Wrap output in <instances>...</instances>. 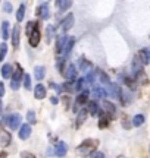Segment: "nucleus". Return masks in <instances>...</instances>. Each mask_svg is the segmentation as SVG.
Here are the masks:
<instances>
[{"mask_svg": "<svg viewBox=\"0 0 150 158\" xmlns=\"http://www.w3.org/2000/svg\"><path fill=\"white\" fill-rule=\"evenodd\" d=\"M11 75H12V64L6 63V64L2 66V76L5 79H7V78H11Z\"/></svg>", "mask_w": 150, "mask_h": 158, "instance_id": "21", "label": "nucleus"}, {"mask_svg": "<svg viewBox=\"0 0 150 158\" xmlns=\"http://www.w3.org/2000/svg\"><path fill=\"white\" fill-rule=\"evenodd\" d=\"M12 142V135L6 130H0V147H9Z\"/></svg>", "mask_w": 150, "mask_h": 158, "instance_id": "5", "label": "nucleus"}, {"mask_svg": "<svg viewBox=\"0 0 150 158\" xmlns=\"http://www.w3.org/2000/svg\"><path fill=\"white\" fill-rule=\"evenodd\" d=\"M103 107H104V111H106V116L109 114L110 117H115L116 114V107L112 104L110 101H104L103 102Z\"/></svg>", "mask_w": 150, "mask_h": 158, "instance_id": "13", "label": "nucleus"}, {"mask_svg": "<svg viewBox=\"0 0 150 158\" xmlns=\"http://www.w3.org/2000/svg\"><path fill=\"white\" fill-rule=\"evenodd\" d=\"M2 38L5 40H9V22H2Z\"/></svg>", "mask_w": 150, "mask_h": 158, "instance_id": "22", "label": "nucleus"}, {"mask_svg": "<svg viewBox=\"0 0 150 158\" xmlns=\"http://www.w3.org/2000/svg\"><path fill=\"white\" fill-rule=\"evenodd\" d=\"M87 116H88V111H87L86 108H82L80 113H78V117H77V127H80L81 124L86 122V118H87Z\"/></svg>", "mask_w": 150, "mask_h": 158, "instance_id": "18", "label": "nucleus"}, {"mask_svg": "<svg viewBox=\"0 0 150 158\" xmlns=\"http://www.w3.org/2000/svg\"><path fill=\"white\" fill-rule=\"evenodd\" d=\"M22 158H35V157L29 152H22Z\"/></svg>", "mask_w": 150, "mask_h": 158, "instance_id": "42", "label": "nucleus"}, {"mask_svg": "<svg viewBox=\"0 0 150 158\" xmlns=\"http://www.w3.org/2000/svg\"><path fill=\"white\" fill-rule=\"evenodd\" d=\"M6 157H7V154H6V152H2V154H0V158H6Z\"/></svg>", "mask_w": 150, "mask_h": 158, "instance_id": "45", "label": "nucleus"}, {"mask_svg": "<svg viewBox=\"0 0 150 158\" xmlns=\"http://www.w3.org/2000/svg\"><path fill=\"white\" fill-rule=\"evenodd\" d=\"M72 2H74V0H64V2H62V7H60V10H68L71 6H72Z\"/></svg>", "mask_w": 150, "mask_h": 158, "instance_id": "30", "label": "nucleus"}, {"mask_svg": "<svg viewBox=\"0 0 150 158\" xmlns=\"http://www.w3.org/2000/svg\"><path fill=\"white\" fill-rule=\"evenodd\" d=\"M87 81H86V78H81V79H78V82H77V86H75V89H78V91H81L82 88H84V84H86Z\"/></svg>", "mask_w": 150, "mask_h": 158, "instance_id": "31", "label": "nucleus"}, {"mask_svg": "<svg viewBox=\"0 0 150 158\" xmlns=\"http://www.w3.org/2000/svg\"><path fill=\"white\" fill-rule=\"evenodd\" d=\"M143 123H144V116H143V114H137V116H134V118H133L134 126H141Z\"/></svg>", "mask_w": 150, "mask_h": 158, "instance_id": "26", "label": "nucleus"}, {"mask_svg": "<svg viewBox=\"0 0 150 158\" xmlns=\"http://www.w3.org/2000/svg\"><path fill=\"white\" fill-rule=\"evenodd\" d=\"M87 111H88V113H91L93 116H94V114H99V113H100L99 104L96 101H90L88 104H87Z\"/></svg>", "mask_w": 150, "mask_h": 158, "instance_id": "15", "label": "nucleus"}, {"mask_svg": "<svg viewBox=\"0 0 150 158\" xmlns=\"http://www.w3.org/2000/svg\"><path fill=\"white\" fill-rule=\"evenodd\" d=\"M52 37H53V27L49 25V27H47V44L52 41Z\"/></svg>", "mask_w": 150, "mask_h": 158, "instance_id": "35", "label": "nucleus"}, {"mask_svg": "<svg viewBox=\"0 0 150 158\" xmlns=\"http://www.w3.org/2000/svg\"><path fill=\"white\" fill-rule=\"evenodd\" d=\"M118 158H127V157H124V155H119V157H118Z\"/></svg>", "mask_w": 150, "mask_h": 158, "instance_id": "47", "label": "nucleus"}, {"mask_svg": "<svg viewBox=\"0 0 150 158\" xmlns=\"http://www.w3.org/2000/svg\"><path fill=\"white\" fill-rule=\"evenodd\" d=\"M2 107H3V104H2V98H0V111H2Z\"/></svg>", "mask_w": 150, "mask_h": 158, "instance_id": "46", "label": "nucleus"}, {"mask_svg": "<svg viewBox=\"0 0 150 158\" xmlns=\"http://www.w3.org/2000/svg\"><path fill=\"white\" fill-rule=\"evenodd\" d=\"M5 123L7 124V127H9V129H12V130L18 129V127L21 126V114L13 113V114L6 116V117H5Z\"/></svg>", "mask_w": 150, "mask_h": 158, "instance_id": "2", "label": "nucleus"}, {"mask_svg": "<svg viewBox=\"0 0 150 158\" xmlns=\"http://www.w3.org/2000/svg\"><path fill=\"white\" fill-rule=\"evenodd\" d=\"M62 89H64V91H68V92H71V91L74 89V86H72V81H71V82H66V84H64Z\"/></svg>", "mask_w": 150, "mask_h": 158, "instance_id": "36", "label": "nucleus"}, {"mask_svg": "<svg viewBox=\"0 0 150 158\" xmlns=\"http://www.w3.org/2000/svg\"><path fill=\"white\" fill-rule=\"evenodd\" d=\"M27 120H28L29 123H35V113L34 111L29 110L28 113H27Z\"/></svg>", "mask_w": 150, "mask_h": 158, "instance_id": "32", "label": "nucleus"}, {"mask_svg": "<svg viewBox=\"0 0 150 158\" xmlns=\"http://www.w3.org/2000/svg\"><path fill=\"white\" fill-rule=\"evenodd\" d=\"M90 158H104V154L99 152V151H94V152L90 154Z\"/></svg>", "mask_w": 150, "mask_h": 158, "instance_id": "37", "label": "nucleus"}, {"mask_svg": "<svg viewBox=\"0 0 150 158\" xmlns=\"http://www.w3.org/2000/svg\"><path fill=\"white\" fill-rule=\"evenodd\" d=\"M66 40H68L66 35L58 38V41H56V51H58V53H64V47H65V44H66Z\"/></svg>", "mask_w": 150, "mask_h": 158, "instance_id": "17", "label": "nucleus"}, {"mask_svg": "<svg viewBox=\"0 0 150 158\" xmlns=\"http://www.w3.org/2000/svg\"><path fill=\"white\" fill-rule=\"evenodd\" d=\"M66 152H68V145H66L65 142H59L58 145H56V148H55V155L64 157Z\"/></svg>", "mask_w": 150, "mask_h": 158, "instance_id": "11", "label": "nucleus"}, {"mask_svg": "<svg viewBox=\"0 0 150 158\" xmlns=\"http://www.w3.org/2000/svg\"><path fill=\"white\" fill-rule=\"evenodd\" d=\"M139 57L143 64H149L150 63V50L149 48H141L139 53Z\"/></svg>", "mask_w": 150, "mask_h": 158, "instance_id": "12", "label": "nucleus"}, {"mask_svg": "<svg viewBox=\"0 0 150 158\" xmlns=\"http://www.w3.org/2000/svg\"><path fill=\"white\" fill-rule=\"evenodd\" d=\"M24 16H25V5H21L19 9H18V12H16V21L18 22H22Z\"/></svg>", "mask_w": 150, "mask_h": 158, "instance_id": "24", "label": "nucleus"}, {"mask_svg": "<svg viewBox=\"0 0 150 158\" xmlns=\"http://www.w3.org/2000/svg\"><path fill=\"white\" fill-rule=\"evenodd\" d=\"M90 68H91V63L87 62L86 59H80V69L82 70V72H87Z\"/></svg>", "mask_w": 150, "mask_h": 158, "instance_id": "25", "label": "nucleus"}, {"mask_svg": "<svg viewBox=\"0 0 150 158\" xmlns=\"http://www.w3.org/2000/svg\"><path fill=\"white\" fill-rule=\"evenodd\" d=\"M12 81H18V82H21V79L24 78V72H22V68L18 64L16 69H15V72H12Z\"/></svg>", "mask_w": 150, "mask_h": 158, "instance_id": "19", "label": "nucleus"}, {"mask_svg": "<svg viewBox=\"0 0 150 158\" xmlns=\"http://www.w3.org/2000/svg\"><path fill=\"white\" fill-rule=\"evenodd\" d=\"M96 76H99V79H100V82L103 85H109L110 84V79H109V76L104 73V72H102V70H96Z\"/></svg>", "mask_w": 150, "mask_h": 158, "instance_id": "20", "label": "nucleus"}, {"mask_svg": "<svg viewBox=\"0 0 150 158\" xmlns=\"http://www.w3.org/2000/svg\"><path fill=\"white\" fill-rule=\"evenodd\" d=\"M64 75L68 81H74V79L77 78V68H75L74 64H68V68H66V70L64 72Z\"/></svg>", "mask_w": 150, "mask_h": 158, "instance_id": "9", "label": "nucleus"}, {"mask_svg": "<svg viewBox=\"0 0 150 158\" xmlns=\"http://www.w3.org/2000/svg\"><path fill=\"white\" fill-rule=\"evenodd\" d=\"M19 34H21V27L19 25H15L13 29H12V45L18 48L19 47Z\"/></svg>", "mask_w": 150, "mask_h": 158, "instance_id": "6", "label": "nucleus"}, {"mask_svg": "<svg viewBox=\"0 0 150 158\" xmlns=\"http://www.w3.org/2000/svg\"><path fill=\"white\" fill-rule=\"evenodd\" d=\"M24 86L25 89H31V76L28 73H24Z\"/></svg>", "mask_w": 150, "mask_h": 158, "instance_id": "28", "label": "nucleus"}, {"mask_svg": "<svg viewBox=\"0 0 150 158\" xmlns=\"http://www.w3.org/2000/svg\"><path fill=\"white\" fill-rule=\"evenodd\" d=\"M50 102H52V104H58V102H59V100H58V98H56V97H53L52 100H50Z\"/></svg>", "mask_w": 150, "mask_h": 158, "instance_id": "44", "label": "nucleus"}, {"mask_svg": "<svg viewBox=\"0 0 150 158\" xmlns=\"http://www.w3.org/2000/svg\"><path fill=\"white\" fill-rule=\"evenodd\" d=\"M86 81L88 84H94V81H96V73H94V72H90V73L87 75Z\"/></svg>", "mask_w": 150, "mask_h": 158, "instance_id": "34", "label": "nucleus"}, {"mask_svg": "<svg viewBox=\"0 0 150 158\" xmlns=\"http://www.w3.org/2000/svg\"><path fill=\"white\" fill-rule=\"evenodd\" d=\"M64 66H65V59H59L58 63H56V68H58L59 72H62V73L65 72V70H64Z\"/></svg>", "mask_w": 150, "mask_h": 158, "instance_id": "33", "label": "nucleus"}, {"mask_svg": "<svg viewBox=\"0 0 150 158\" xmlns=\"http://www.w3.org/2000/svg\"><path fill=\"white\" fill-rule=\"evenodd\" d=\"M74 22H75V18L72 13H68L66 16L62 19V22H60V27H62V29L64 31H69L72 27H74Z\"/></svg>", "mask_w": 150, "mask_h": 158, "instance_id": "4", "label": "nucleus"}, {"mask_svg": "<svg viewBox=\"0 0 150 158\" xmlns=\"http://www.w3.org/2000/svg\"><path fill=\"white\" fill-rule=\"evenodd\" d=\"M28 37H29V45H31V47H37V45L40 44L41 34H40V29H38V25L33 29V32H31Z\"/></svg>", "mask_w": 150, "mask_h": 158, "instance_id": "3", "label": "nucleus"}, {"mask_svg": "<svg viewBox=\"0 0 150 158\" xmlns=\"http://www.w3.org/2000/svg\"><path fill=\"white\" fill-rule=\"evenodd\" d=\"M29 135H31V126L29 124H27V123H24L21 127H19V138L21 139H28L29 138Z\"/></svg>", "mask_w": 150, "mask_h": 158, "instance_id": "8", "label": "nucleus"}, {"mask_svg": "<svg viewBox=\"0 0 150 158\" xmlns=\"http://www.w3.org/2000/svg\"><path fill=\"white\" fill-rule=\"evenodd\" d=\"M46 94H47V91H46V86H44V85H41V84L35 85L34 97L37 98V100H43V98L46 97Z\"/></svg>", "mask_w": 150, "mask_h": 158, "instance_id": "7", "label": "nucleus"}, {"mask_svg": "<svg viewBox=\"0 0 150 158\" xmlns=\"http://www.w3.org/2000/svg\"><path fill=\"white\" fill-rule=\"evenodd\" d=\"M3 10L7 12V13H11L12 12V5L11 3H5V5H3Z\"/></svg>", "mask_w": 150, "mask_h": 158, "instance_id": "39", "label": "nucleus"}, {"mask_svg": "<svg viewBox=\"0 0 150 158\" xmlns=\"http://www.w3.org/2000/svg\"><path fill=\"white\" fill-rule=\"evenodd\" d=\"M87 97H88V94H87V91H84L82 94L78 95V98H77V104H86L87 100H88Z\"/></svg>", "mask_w": 150, "mask_h": 158, "instance_id": "27", "label": "nucleus"}, {"mask_svg": "<svg viewBox=\"0 0 150 158\" xmlns=\"http://www.w3.org/2000/svg\"><path fill=\"white\" fill-rule=\"evenodd\" d=\"M19 85H21V82H18V81H12L11 86H12V89H13V91H16L18 88H19Z\"/></svg>", "mask_w": 150, "mask_h": 158, "instance_id": "40", "label": "nucleus"}, {"mask_svg": "<svg viewBox=\"0 0 150 158\" xmlns=\"http://www.w3.org/2000/svg\"><path fill=\"white\" fill-rule=\"evenodd\" d=\"M97 145H99V142L96 139H86L80 147L77 148V152L81 157H90V154L94 152V149L97 148Z\"/></svg>", "mask_w": 150, "mask_h": 158, "instance_id": "1", "label": "nucleus"}, {"mask_svg": "<svg viewBox=\"0 0 150 158\" xmlns=\"http://www.w3.org/2000/svg\"><path fill=\"white\" fill-rule=\"evenodd\" d=\"M62 2H64V0H56V7L60 9V7H62Z\"/></svg>", "mask_w": 150, "mask_h": 158, "instance_id": "43", "label": "nucleus"}, {"mask_svg": "<svg viewBox=\"0 0 150 158\" xmlns=\"http://www.w3.org/2000/svg\"><path fill=\"white\" fill-rule=\"evenodd\" d=\"M6 53H7V45H6V43H2L0 44V62H3Z\"/></svg>", "mask_w": 150, "mask_h": 158, "instance_id": "29", "label": "nucleus"}, {"mask_svg": "<svg viewBox=\"0 0 150 158\" xmlns=\"http://www.w3.org/2000/svg\"><path fill=\"white\" fill-rule=\"evenodd\" d=\"M44 72H46V69H44V66H35V69H34L35 79H38V81H41V79L44 78Z\"/></svg>", "mask_w": 150, "mask_h": 158, "instance_id": "23", "label": "nucleus"}, {"mask_svg": "<svg viewBox=\"0 0 150 158\" xmlns=\"http://www.w3.org/2000/svg\"><path fill=\"white\" fill-rule=\"evenodd\" d=\"M5 92H6V89H5V84H3V82H0V98L5 95Z\"/></svg>", "mask_w": 150, "mask_h": 158, "instance_id": "41", "label": "nucleus"}, {"mask_svg": "<svg viewBox=\"0 0 150 158\" xmlns=\"http://www.w3.org/2000/svg\"><path fill=\"white\" fill-rule=\"evenodd\" d=\"M74 44H75V38H74V37H68V40H66V44H65V47H64L65 56H69V54H71V51H72V48H74Z\"/></svg>", "mask_w": 150, "mask_h": 158, "instance_id": "14", "label": "nucleus"}, {"mask_svg": "<svg viewBox=\"0 0 150 158\" xmlns=\"http://www.w3.org/2000/svg\"><path fill=\"white\" fill-rule=\"evenodd\" d=\"M109 95V92L104 89V88H94L93 89V97L97 100V98H104V97Z\"/></svg>", "mask_w": 150, "mask_h": 158, "instance_id": "16", "label": "nucleus"}, {"mask_svg": "<svg viewBox=\"0 0 150 158\" xmlns=\"http://www.w3.org/2000/svg\"><path fill=\"white\" fill-rule=\"evenodd\" d=\"M125 84H127L128 86H131V88H135V82H134L133 79H130V78H125Z\"/></svg>", "mask_w": 150, "mask_h": 158, "instance_id": "38", "label": "nucleus"}, {"mask_svg": "<svg viewBox=\"0 0 150 158\" xmlns=\"http://www.w3.org/2000/svg\"><path fill=\"white\" fill-rule=\"evenodd\" d=\"M37 13H38V16H40L41 19H49V16H50V10H49L47 3H43V5L37 9Z\"/></svg>", "mask_w": 150, "mask_h": 158, "instance_id": "10", "label": "nucleus"}]
</instances>
